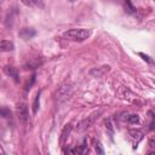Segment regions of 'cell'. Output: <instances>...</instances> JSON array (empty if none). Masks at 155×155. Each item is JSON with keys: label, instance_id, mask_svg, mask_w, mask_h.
<instances>
[{"label": "cell", "instance_id": "6da1fadb", "mask_svg": "<svg viewBox=\"0 0 155 155\" xmlns=\"http://www.w3.org/2000/svg\"><path fill=\"white\" fill-rule=\"evenodd\" d=\"M90 34H91L90 29L74 28V29H69V30L64 31L63 38L67 40H71V41H84L90 36Z\"/></svg>", "mask_w": 155, "mask_h": 155}, {"label": "cell", "instance_id": "7a4b0ae2", "mask_svg": "<svg viewBox=\"0 0 155 155\" xmlns=\"http://www.w3.org/2000/svg\"><path fill=\"white\" fill-rule=\"evenodd\" d=\"M73 94V85L70 82H64L59 86V88L56 92V101L58 103H63L68 101Z\"/></svg>", "mask_w": 155, "mask_h": 155}, {"label": "cell", "instance_id": "3957f363", "mask_svg": "<svg viewBox=\"0 0 155 155\" xmlns=\"http://www.w3.org/2000/svg\"><path fill=\"white\" fill-rule=\"evenodd\" d=\"M101 113H102V111H94V113H92L90 116H87V117H85L84 120H81V121L78 124V126H76V131H78V132H84V131H86L87 128H90V127L94 124V121L98 119V116L101 115Z\"/></svg>", "mask_w": 155, "mask_h": 155}, {"label": "cell", "instance_id": "277c9868", "mask_svg": "<svg viewBox=\"0 0 155 155\" xmlns=\"http://www.w3.org/2000/svg\"><path fill=\"white\" fill-rule=\"evenodd\" d=\"M16 110H17V115H18V119L19 121H22L23 124H25L29 119V113H28V105L25 102H19L16 107Z\"/></svg>", "mask_w": 155, "mask_h": 155}, {"label": "cell", "instance_id": "5b68a950", "mask_svg": "<svg viewBox=\"0 0 155 155\" xmlns=\"http://www.w3.org/2000/svg\"><path fill=\"white\" fill-rule=\"evenodd\" d=\"M116 94L119 96L120 99H124V101H127V102H136L137 99V96H134L128 87H125V86H121L119 87Z\"/></svg>", "mask_w": 155, "mask_h": 155}, {"label": "cell", "instance_id": "8992f818", "mask_svg": "<svg viewBox=\"0 0 155 155\" xmlns=\"http://www.w3.org/2000/svg\"><path fill=\"white\" fill-rule=\"evenodd\" d=\"M71 130H73V125H71V124H68V125H65V126L63 127V130H62V132H61V137H59V143H61V145H64V143L67 142L68 137H69L70 133H71Z\"/></svg>", "mask_w": 155, "mask_h": 155}, {"label": "cell", "instance_id": "52a82bcc", "mask_svg": "<svg viewBox=\"0 0 155 155\" xmlns=\"http://www.w3.org/2000/svg\"><path fill=\"white\" fill-rule=\"evenodd\" d=\"M42 64V61L39 58H29L25 63H24V69H36Z\"/></svg>", "mask_w": 155, "mask_h": 155}, {"label": "cell", "instance_id": "ba28073f", "mask_svg": "<svg viewBox=\"0 0 155 155\" xmlns=\"http://www.w3.org/2000/svg\"><path fill=\"white\" fill-rule=\"evenodd\" d=\"M110 70V67L109 65H103V67H99V68H94L90 71V74L94 78H102L107 71Z\"/></svg>", "mask_w": 155, "mask_h": 155}, {"label": "cell", "instance_id": "9c48e42d", "mask_svg": "<svg viewBox=\"0 0 155 155\" xmlns=\"http://www.w3.org/2000/svg\"><path fill=\"white\" fill-rule=\"evenodd\" d=\"M4 71H5V74L6 75H8L10 78H12L16 82L17 81H19V74H18V70L16 69V68H13V67H5L4 68Z\"/></svg>", "mask_w": 155, "mask_h": 155}, {"label": "cell", "instance_id": "30bf717a", "mask_svg": "<svg viewBox=\"0 0 155 155\" xmlns=\"http://www.w3.org/2000/svg\"><path fill=\"white\" fill-rule=\"evenodd\" d=\"M13 48H15V45L12 41L2 40L0 42V51H2V52H10V51H13Z\"/></svg>", "mask_w": 155, "mask_h": 155}, {"label": "cell", "instance_id": "8fae6325", "mask_svg": "<svg viewBox=\"0 0 155 155\" xmlns=\"http://www.w3.org/2000/svg\"><path fill=\"white\" fill-rule=\"evenodd\" d=\"M35 34H36V33H35V30H34V29H29V28H24V29L19 33V35H21L23 39H25V40L31 39Z\"/></svg>", "mask_w": 155, "mask_h": 155}, {"label": "cell", "instance_id": "7c38bea8", "mask_svg": "<svg viewBox=\"0 0 155 155\" xmlns=\"http://www.w3.org/2000/svg\"><path fill=\"white\" fill-rule=\"evenodd\" d=\"M130 136L132 138L137 139V140H140V139H143L144 134H143V132L140 130H130Z\"/></svg>", "mask_w": 155, "mask_h": 155}, {"label": "cell", "instance_id": "4fadbf2b", "mask_svg": "<svg viewBox=\"0 0 155 155\" xmlns=\"http://www.w3.org/2000/svg\"><path fill=\"white\" fill-rule=\"evenodd\" d=\"M40 91L36 93V96H35V101H34V104H33V113L34 114H36V111H38V108H39V104H40Z\"/></svg>", "mask_w": 155, "mask_h": 155}, {"label": "cell", "instance_id": "5bb4252c", "mask_svg": "<svg viewBox=\"0 0 155 155\" xmlns=\"http://www.w3.org/2000/svg\"><path fill=\"white\" fill-rule=\"evenodd\" d=\"M94 148H96V153H97V155H104V149H103V145H102V143H101L99 140L96 142Z\"/></svg>", "mask_w": 155, "mask_h": 155}, {"label": "cell", "instance_id": "9a60e30c", "mask_svg": "<svg viewBox=\"0 0 155 155\" xmlns=\"http://www.w3.org/2000/svg\"><path fill=\"white\" fill-rule=\"evenodd\" d=\"M125 8H126V12L127 13H134L136 12V7L130 1H126L125 2Z\"/></svg>", "mask_w": 155, "mask_h": 155}, {"label": "cell", "instance_id": "2e32d148", "mask_svg": "<svg viewBox=\"0 0 155 155\" xmlns=\"http://www.w3.org/2000/svg\"><path fill=\"white\" fill-rule=\"evenodd\" d=\"M127 121H128L130 124H137V122L139 121V116H138L137 114H131V115L127 116Z\"/></svg>", "mask_w": 155, "mask_h": 155}, {"label": "cell", "instance_id": "e0dca14e", "mask_svg": "<svg viewBox=\"0 0 155 155\" xmlns=\"http://www.w3.org/2000/svg\"><path fill=\"white\" fill-rule=\"evenodd\" d=\"M0 115L4 116V117H8L11 115V111L7 109V108H1L0 109Z\"/></svg>", "mask_w": 155, "mask_h": 155}, {"label": "cell", "instance_id": "ac0fdd59", "mask_svg": "<svg viewBox=\"0 0 155 155\" xmlns=\"http://www.w3.org/2000/svg\"><path fill=\"white\" fill-rule=\"evenodd\" d=\"M65 155H78V149L76 148H68L65 150Z\"/></svg>", "mask_w": 155, "mask_h": 155}, {"label": "cell", "instance_id": "d6986e66", "mask_svg": "<svg viewBox=\"0 0 155 155\" xmlns=\"http://www.w3.org/2000/svg\"><path fill=\"white\" fill-rule=\"evenodd\" d=\"M105 127L108 128V131H109L110 136H113V126H111V122H110V120H109V119L105 121Z\"/></svg>", "mask_w": 155, "mask_h": 155}, {"label": "cell", "instance_id": "ffe728a7", "mask_svg": "<svg viewBox=\"0 0 155 155\" xmlns=\"http://www.w3.org/2000/svg\"><path fill=\"white\" fill-rule=\"evenodd\" d=\"M35 78H36V75L34 74V75L31 76V79H30V82H28V84H27V87H25V90H27V91L31 88V86H33V84H34V81H35Z\"/></svg>", "mask_w": 155, "mask_h": 155}, {"label": "cell", "instance_id": "44dd1931", "mask_svg": "<svg viewBox=\"0 0 155 155\" xmlns=\"http://www.w3.org/2000/svg\"><path fill=\"white\" fill-rule=\"evenodd\" d=\"M139 54H140V56H142V57H144V59H145V61H148V62H149V63H151V61H150V59H149V57H148V56H144V54H143V53H139Z\"/></svg>", "mask_w": 155, "mask_h": 155}, {"label": "cell", "instance_id": "7402d4cb", "mask_svg": "<svg viewBox=\"0 0 155 155\" xmlns=\"http://www.w3.org/2000/svg\"><path fill=\"white\" fill-rule=\"evenodd\" d=\"M149 155H155V154H154V153H150V154H149Z\"/></svg>", "mask_w": 155, "mask_h": 155}, {"label": "cell", "instance_id": "603a6c76", "mask_svg": "<svg viewBox=\"0 0 155 155\" xmlns=\"http://www.w3.org/2000/svg\"><path fill=\"white\" fill-rule=\"evenodd\" d=\"M0 155H1V154H0Z\"/></svg>", "mask_w": 155, "mask_h": 155}]
</instances>
